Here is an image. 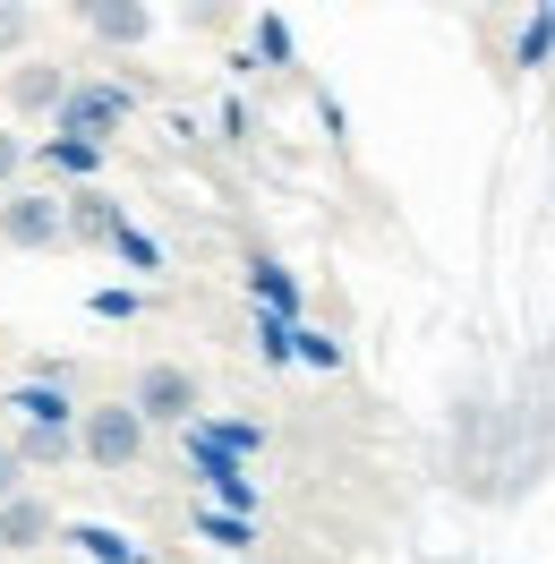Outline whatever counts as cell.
Returning <instances> with one entry per match:
<instances>
[{
	"label": "cell",
	"instance_id": "1",
	"mask_svg": "<svg viewBox=\"0 0 555 564\" xmlns=\"http://www.w3.org/2000/svg\"><path fill=\"white\" fill-rule=\"evenodd\" d=\"M129 120H138V95H129L120 77H69V95H61V111H52V129H61L69 145H95V154H104Z\"/></svg>",
	"mask_w": 555,
	"mask_h": 564
},
{
	"label": "cell",
	"instance_id": "2",
	"mask_svg": "<svg viewBox=\"0 0 555 564\" xmlns=\"http://www.w3.org/2000/svg\"><path fill=\"white\" fill-rule=\"evenodd\" d=\"M77 454L95 462V470H129L145 454V420L129 402H86L77 411Z\"/></svg>",
	"mask_w": 555,
	"mask_h": 564
},
{
	"label": "cell",
	"instance_id": "3",
	"mask_svg": "<svg viewBox=\"0 0 555 564\" xmlns=\"http://www.w3.org/2000/svg\"><path fill=\"white\" fill-rule=\"evenodd\" d=\"M69 240V214L52 188H9L0 197V248H18V257H43V248Z\"/></svg>",
	"mask_w": 555,
	"mask_h": 564
},
{
	"label": "cell",
	"instance_id": "4",
	"mask_svg": "<svg viewBox=\"0 0 555 564\" xmlns=\"http://www.w3.org/2000/svg\"><path fill=\"white\" fill-rule=\"evenodd\" d=\"M129 411H138L145 427H197V377H188V368H172V359H154V368H138Z\"/></svg>",
	"mask_w": 555,
	"mask_h": 564
},
{
	"label": "cell",
	"instance_id": "5",
	"mask_svg": "<svg viewBox=\"0 0 555 564\" xmlns=\"http://www.w3.org/2000/svg\"><path fill=\"white\" fill-rule=\"evenodd\" d=\"M61 95H69V69H61V61H18V69H9V111H18V120H52Z\"/></svg>",
	"mask_w": 555,
	"mask_h": 564
},
{
	"label": "cell",
	"instance_id": "6",
	"mask_svg": "<svg viewBox=\"0 0 555 564\" xmlns=\"http://www.w3.org/2000/svg\"><path fill=\"white\" fill-rule=\"evenodd\" d=\"M188 436V462H197V479H206L214 496H231V505H257V479H248V462H231L222 445H214L206 427H179Z\"/></svg>",
	"mask_w": 555,
	"mask_h": 564
},
{
	"label": "cell",
	"instance_id": "7",
	"mask_svg": "<svg viewBox=\"0 0 555 564\" xmlns=\"http://www.w3.org/2000/svg\"><path fill=\"white\" fill-rule=\"evenodd\" d=\"M52 505H43L35 488L26 496H9V505H0V556H35V547H52Z\"/></svg>",
	"mask_w": 555,
	"mask_h": 564
},
{
	"label": "cell",
	"instance_id": "8",
	"mask_svg": "<svg viewBox=\"0 0 555 564\" xmlns=\"http://www.w3.org/2000/svg\"><path fill=\"white\" fill-rule=\"evenodd\" d=\"M77 26L104 35V43H145V35H154V9H138V0H86Z\"/></svg>",
	"mask_w": 555,
	"mask_h": 564
},
{
	"label": "cell",
	"instance_id": "9",
	"mask_svg": "<svg viewBox=\"0 0 555 564\" xmlns=\"http://www.w3.org/2000/svg\"><path fill=\"white\" fill-rule=\"evenodd\" d=\"M9 411H18V427H77V402L61 393V377L18 386V393H9Z\"/></svg>",
	"mask_w": 555,
	"mask_h": 564
},
{
	"label": "cell",
	"instance_id": "10",
	"mask_svg": "<svg viewBox=\"0 0 555 564\" xmlns=\"http://www.w3.org/2000/svg\"><path fill=\"white\" fill-rule=\"evenodd\" d=\"M77 454V427H18V470H61Z\"/></svg>",
	"mask_w": 555,
	"mask_h": 564
},
{
	"label": "cell",
	"instance_id": "11",
	"mask_svg": "<svg viewBox=\"0 0 555 564\" xmlns=\"http://www.w3.org/2000/svg\"><path fill=\"white\" fill-rule=\"evenodd\" d=\"M61 214H69V240H111V231H120V206H111L104 188H86V197H61Z\"/></svg>",
	"mask_w": 555,
	"mask_h": 564
},
{
	"label": "cell",
	"instance_id": "12",
	"mask_svg": "<svg viewBox=\"0 0 555 564\" xmlns=\"http://www.w3.org/2000/svg\"><path fill=\"white\" fill-rule=\"evenodd\" d=\"M248 291H257V300H265V317H282V325L300 317V282L282 274L274 257H257V265H248Z\"/></svg>",
	"mask_w": 555,
	"mask_h": 564
},
{
	"label": "cell",
	"instance_id": "13",
	"mask_svg": "<svg viewBox=\"0 0 555 564\" xmlns=\"http://www.w3.org/2000/svg\"><path fill=\"white\" fill-rule=\"evenodd\" d=\"M77 547H86V556H95V564H154V556H145V547H138V539H120V530H95V522L77 530Z\"/></svg>",
	"mask_w": 555,
	"mask_h": 564
},
{
	"label": "cell",
	"instance_id": "14",
	"mask_svg": "<svg viewBox=\"0 0 555 564\" xmlns=\"http://www.w3.org/2000/svg\"><path fill=\"white\" fill-rule=\"evenodd\" d=\"M555 52V9H538V18H530V26H521V43H513V61L521 69H538V61H547Z\"/></svg>",
	"mask_w": 555,
	"mask_h": 564
},
{
	"label": "cell",
	"instance_id": "15",
	"mask_svg": "<svg viewBox=\"0 0 555 564\" xmlns=\"http://www.w3.org/2000/svg\"><path fill=\"white\" fill-rule=\"evenodd\" d=\"M43 163H61V172H77V180L104 172V154H95V145H69V138H43Z\"/></svg>",
	"mask_w": 555,
	"mask_h": 564
},
{
	"label": "cell",
	"instance_id": "16",
	"mask_svg": "<svg viewBox=\"0 0 555 564\" xmlns=\"http://www.w3.org/2000/svg\"><path fill=\"white\" fill-rule=\"evenodd\" d=\"M111 248H120V257H129V265H145V274H154V265H163V248L145 240V231H129V223H120V231H111Z\"/></svg>",
	"mask_w": 555,
	"mask_h": 564
},
{
	"label": "cell",
	"instance_id": "17",
	"mask_svg": "<svg viewBox=\"0 0 555 564\" xmlns=\"http://www.w3.org/2000/svg\"><path fill=\"white\" fill-rule=\"evenodd\" d=\"M26 35H35V9H9L0 0V52H26Z\"/></svg>",
	"mask_w": 555,
	"mask_h": 564
},
{
	"label": "cell",
	"instance_id": "18",
	"mask_svg": "<svg viewBox=\"0 0 555 564\" xmlns=\"http://www.w3.org/2000/svg\"><path fill=\"white\" fill-rule=\"evenodd\" d=\"M18 172H26V138H18V129H0V197L18 188Z\"/></svg>",
	"mask_w": 555,
	"mask_h": 564
},
{
	"label": "cell",
	"instance_id": "19",
	"mask_svg": "<svg viewBox=\"0 0 555 564\" xmlns=\"http://www.w3.org/2000/svg\"><path fill=\"white\" fill-rule=\"evenodd\" d=\"M291 351L308 359V368H342V343H325V334H291Z\"/></svg>",
	"mask_w": 555,
	"mask_h": 564
},
{
	"label": "cell",
	"instance_id": "20",
	"mask_svg": "<svg viewBox=\"0 0 555 564\" xmlns=\"http://www.w3.org/2000/svg\"><path fill=\"white\" fill-rule=\"evenodd\" d=\"M257 43H265L274 61H291V26H282V18H265V26H257Z\"/></svg>",
	"mask_w": 555,
	"mask_h": 564
},
{
	"label": "cell",
	"instance_id": "21",
	"mask_svg": "<svg viewBox=\"0 0 555 564\" xmlns=\"http://www.w3.org/2000/svg\"><path fill=\"white\" fill-rule=\"evenodd\" d=\"M9 496H26V470H18V454H0V505Z\"/></svg>",
	"mask_w": 555,
	"mask_h": 564
}]
</instances>
